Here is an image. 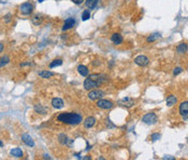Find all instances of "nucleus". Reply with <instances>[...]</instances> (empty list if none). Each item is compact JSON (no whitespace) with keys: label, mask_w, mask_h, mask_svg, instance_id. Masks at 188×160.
Segmentation results:
<instances>
[{"label":"nucleus","mask_w":188,"mask_h":160,"mask_svg":"<svg viewBox=\"0 0 188 160\" xmlns=\"http://www.w3.org/2000/svg\"><path fill=\"white\" fill-rule=\"evenodd\" d=\"M105 81L106 77H103L102 75L98 74V73H94V74L88 75L87 79L84 81V88L86 90H95V88L99 87Z\"/></svg>","instance_id":"1"},{"label":"nucleus","mask_w":188,"mask_h":160,"mask_svg":"<svg viewBox=\"0 0 188 160\" xmlns=\"http://www.w3.org/2000/svg\"><path fill=\"white\" fill-rule=\"evenodd\" d=\"M57 120L62 123L70 124V125H77L83 121V117L76 112H65L59 114Z\"/></svg>","instance_id":"2"},{"label":"nucleus","mask_w":188,"mask_h":160,"mask_svg":"<svg viewBox=\"0 0 188 160\" xmlns=\"http://www.w3.org/2000/svg\"><path fill=\"white\" fill-rule=\"evenodd\" d=\"M157 121H158V117H157V114L153 112L147 113V114H145L143 117V122L146 124H148V125H151V124L157 123Z\"/></svg>","instance_id":"3"},{"label":"nucleus","mask_w":188,"mask_h":160,"mask_svg":"<svg viewBox=\"0 0 188 160\" xmlns=\"http://www.w3.org/2000/svg\"><path fill=\"white\" fill-rule=\"evenodd\" d=\"M103 96V92L99 90H92L88 93V98L90 100H99L101 99V97Z\"/></svg>","instance_id":"4"},{"label":"nucleus","mask_w":188,"mask_h":160,"mask_svg":"<svg viewBox=\"0 0 188 160\" xmlns=\"http://www.w3.org/2000/svg\"><path fill=\"white\" fill-rule=\"evenodd\" d=\"M20 11H21L22 14H31L33 12V4L30 3V2H24L20 6Z\"/></svg>","instance_id":"5"},{"label":"nucleus","mask_w":188,"mask_h":160,"mask_svg":"<svg viewBox=\"0 0 188 160\" xmlns=\"http://www.w3.org/2000/svg\"><path fill=\"white\" fill-rule=\"evenodd\" d=\"M134 62L139 66H147L148 64H149V59H148V57H146V56L140 55L135 58Z\"/></svg>","instance_id":"6"},{"label":"nucleus","mask_w":188,"mask_h":160,"mask_svg":"<svg viewBox=\"0 0 188 160\" xmlns=\"http://www.w3.org/2000/svg\"><path fill=\"white\" fill-rule=\"evenodd\" d=\"M97 106L101 109L108 110V109H111L113 107V104H112V101L107 100V99H99V100H97Z\"/></svg>","instance_id":"7"},{"label":"nucleus","mask_w":188,"mask_h":160,"mask_svg":"<svg viewBox=\"0 0 188 160\" xmlns=\"http://www.w3.org/2000/svg\"><path fill=\"white\" fill-rule=\"evenodd\" d=\"M119 104H120L121 106L123 107H126V108H129V107H133L135 104V100L132 98H128V97H125V98L121 99L120 101H119Z\"/></svg>","instance_id":"8"},{"label":"nucleus","mask_w":188,"mask_h":160,"mask_svg":"<svg viewBox=\"0 0 188 160\" xmlns=\"http://www.w3.org/2000/svg\"><path fill=\"white\" fill-rule=\"evenodd\" d=\"M75 25V19H73V17H68V19L65 20V22H64V25L62 27V31H68L70 30V28L74 27Z\"/></svg>","instance_id":"9"},{"label":"nucleus","mask_w":188,"mask_h":160,"mask_svg":"<svg viewBox=\"0 0 188 160\" xmlns=\"http://www.w3.org/2000/svg\"><path fill=\"white\" fill-rule=\"evenodd\" d=\"M22 141H23L27 146H30V147H34V146H35L34 141H33L32 136H31L30 134H26V133H25V134L22 135Z\"/></svg>","instance_id":"10"},{"label":"nucleus","mask_w":188,"mask_h":160,"mask_svg":"<svg viewBox=\"0 0 188 160\" xmlns=\"http://www.w3.org/2000/svg\"><path fill=\"white\" fill-rule=\"evenodd\" d=\"M180 114L184 118L188 115V101H183L180 105Z\"/></svg>","instance_id":"11"},{"label":"nucleus","mask_w":188,"mask_h":160,"mask_svg":"<svg viewBox=\"0 0 188 160\" xmlns=\"http://www.w3.org/2000/svg\"><path fill=\"white\" fill-rule=\"evenodd\" d=\"M51 105H52V107H54V109H62L63 107H64V103H63V100L61 98H54L52 99V101H51Z\"/></svg>","instance_id":"12"},{"label":"nucleus","mask_w":188,"mask_h":160,"mask_svg":"<svg viewBox=\"0 0 188 160\" xmlns=\"http://www.w3.org/2000/svg\"><path fill=\"white\" fill-rule=\"evenodd\" d=\"M95 123H96V119H95L94 117H88L86 118L85 121H84V126H85L86 128H90L95 125Z\"/></svg>","instance_id":"13"},{"label":"nucleus","mask_w":188,"mask_h":160,"mask_svg":"<svg viewBox=\"0 0 188 160\" xmlns=\"http://www.w3.org/2000/svg\"><path fill=\"white\" fill-rule=\"evenodd\" d=\"M111 41H113L115 45H121V44L123 43V37L122 35L119 34V33H114L111 36Z\"/></svg>","instance_id":"14"},{"label":"nucleus","mask_w":188,"mask_h":160,"mask_svg":"<svg viewBox=\"0 0 188 160\" xmlns=\"http://www.w3.org/2000/svg\"><path fill=\"white\" fill-rule=\"evenodd\" d=\"M77 71H78V73L82 75V76H88V74H89V70L87 69V66L83 65V64H79L78 66H77Z\"/></svg>","instance_id":"15"},{"label":"nucleus","mask_w":188,"mask_h":160,"mask_svg":"<svg viewBox=\"0 0 188 160\" xmlns=\"http://www.w3.org/2000/svg\"><path fill=\"white\" fill-rule=\"evenodd\" d=\"M10 154H11V156L16 157V158H21V157H23V152H22L21 148H13V149L10 152Z\"/></svg>","instance_id":"16"},{"label":"nucleus","mask_w":188,"mask_h":160,"mask_svg":"<svg viewBox=\"0 0 188 160\" xmlns=\"http://www.w3.org/2000/svg\"><path fill=\"white\" fill-rule=\"evenodd\" d=\"M187 50H188V45H187V44H185V43L180 44V45L177 46V48H176V51H177L178 53H181V55L187 52Z\"/></svg>","instance_id":"17"},{"label":"nucleus","mask_w":188,"mask_h":160,"mask_svg":"<svg viewBox=\"0 0 188 160\" xmlns=\"http://www.w3.org/2000/svg\"><path fill=\"white\" fill-rule=\"evenodd\" d=\"M176 103H177V98H176L175 96H173V95H170V96L167 98V105L169 107L174 106Z\"/></svg>","instance_id":"18"},{"label":"nucleus","mask_w":188,"mask_h":160,"mask_svg":"<svg viewBox=\"0 0 188 160\" xmlns=\"http://www.w3.org/2000/svg\"><path fill=\"white\" fill-rule=\"evenodd\" d=\"M38 75L43 79H49V77L54 76V73L50 72V71H40V72H38Z\"/></svg>","instance_id":"19"},{"label":"nucleus","mask_w":188,"mask_h":160,"mask_svg":"<svg viewBox=\"0 0 188 160\" xmlns=\"http://www.w3.org/2000/svg\"><path fill=\"white\" fill-rule=\"evenodd\" d=\"M98 4V0H86V7L88 9H95Z\"/></svg>","instance_id":"20"},{"label":"nucleus","mask_w":188,"mask_h":160,"mask_svg":"<svg viewBox=\"0 0 188 160\" xmlns=\"http://www.w3.org/2000/svg\"><path fill=\"white\" fill-rule=\"evenodd\" d=\"M41 21H43V17H41V15H39V14H36L32 17V22L34 25H39V24L41 23Z\"/></svg>","instance_id":"21"},{"label":"nucleus","mask_w":188,"mask_h":160,"mask_svg":"<svg viewBox=\"0 0 188 160\" xmlns=\"http://www.w3.org/2000/svg\"><path fill=\"white\" fill-rule=\"evenodd\" d=\"M160 37H161L160 33H154V34H151L149 37H148L147 41H148V43H151V41H157V39H159Z\"/></svg>","instance_id":"22"},{"label":"nucleus","mask_w":188,"mask_h":160,"mask_svg":"<svg viewBox=\"0 0 188 160\" xmlns=\"http://www.w3.org/2000/svg\"><path fill=\"white\" fill-rule=\"evenodd\" d=\"M35 111H36L37 113H41V114H45V113H46V109L44 108L41 105H36V106H35Z\"/></svg>","instance_id":"23"},{"label":"nucleus","mask_w":188,"mask_h":160,"mask_svg":"<svg viewBox=\"0 0 188 160\" xmlns=\"http://www.w3.org/2000/svg\"><path fill=\"white\" fill-rule=\"evenodd\" d=\"M61 64H62V60H61V59H57V60H54V61H52L51 63H50L49 68L52 69V68H54V66L61 65Z\"/></svg>","instance_id":"24"},{"label":"nucleus","mask_w":188,"mask_h":160,"mask_svg":"<svg viewBox=\"0 0 188 160\" xmlns=\"http://www.w3.org/2000/svg\"><path fill=\"white\" fill-rule=\"evenodd\" d=\"M59 142H60L62 145H65L68 143V136L65 134H60L59 135Z\"/></svg>","instance_id":"25"},{"label":"nucleus","mask_w":188,"mask_h":160,"mask_svg":"<svg viewBox=\"0 0 188 160\" xmlns=\"http://www.w3.org/2000/svg\"><path fill=\"white\" fill-rule=\"evenodd\" d=\"M89 17H90V12L88 10H85L83 13H82V20H83V21L88 20V19H89Z\"/></svg>","instance_id":"26"},{"label":"nucleus","mask_w":188,"mask_h":160,"mask_svg":"<svg viewBox=\"0 0 188 160\" xmlns=\"http://www.w3.org/2000/svg\"><path fill=\"white\" fill-rule=\"evenodd\" d=\"M8 62H9V57H8V56H4V57H2L1 58V63H0L1 68H3V66L6 65Z\"/></svg>","instance_id":"27"},{"label":"nucleus","mask_w":188,"mask_h":160,"mask_svg":"<svg viewBox=\"0 0 188 160\" xmlns=\"http://www.w3.org/2000/svg\"><path fill=\"white\" fill-rule=\"evenodd\" d=\"M161 137V135L159 134V133H154V134H152L151 135V139H152V142H156V141H158L159 138Z\"/></svg>","instance_id":"28"},{"label":"nucleus","mask_w":188,"mask_h":160,"mask_svg":"<svg viewBox=\"0 0 188 160\" xmlns=\"http://www.w3.org/2000/svg\"><path fill=\"white\" fill-rule=\"evenodd\" d=\"M181 72H182V68H181V66H177V68H175V69H174V71H173V74L176 76V75H178Z\"/></svg>","instance_id":"29"},{"label":"nucleus","mask_w":188,"mask_h":160,"mask_svg":"<svg viewBox=\"0 0 188 160\" xmlns=\"http://www.w3.org/2000/svg\"><path fill=\"white\" fill-rule=\"evenodd\" d=\"M75 4H82L84 2V0H72Z\"/></svg>","instance_id":"30"},{"label":"nucleus","mask_w":188,"mask_h":160,"mask_svg":"<svg viewBox=\"0 0 188 160\" xmlns=\"http://www.w3.org/2000/svg\"><path fill=\"white\" fill-rule=\"evenodd\" d=\"M3 51V44H0V52H2Z\"/></svg>","instance_id":"31"},{"label":"nucleus","mask_w":188,"mask_h":160,"mask_svg":"<svg viewBox=\"0 0 188 160\" xmlns=\"http://www.w3.org/2000/svg\"><path fill=\"white\" fill-rule=\"evenodd\" d=\"M163 159H172V160H174V157H167V156H165V157H163Z\"/></svg>","instance_id":"32"},{"label":"nucleus","mask_w":188,"mask_h":160,"mask_svg":"<svg viewBox=\"0 0 188 160\" xmlns=\"http://www.w3.org/2000/svg\"><path fill=\"white\" fill-rule=\"evenodd\" d=\"M0 146H1V147H3V142H0Z\"/></svg>","instance_id":"33"},{"label":"nucleus","mask_w":188,"mask_h":160,"mask_svg":"<svg viewBox=\"0 0 188 160\" xmlns=\"http://www.w3.org/2000/svg\"><path fill=\"white\" fill-rule=\"evenodd\" d=\"M38 1H39V2H43V1H44V0H38Z\"/></svg>","instance_id":"34"}]
</instances>
